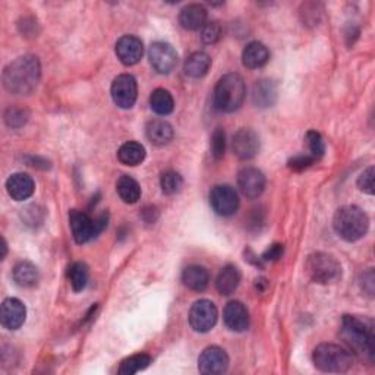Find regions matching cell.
Returning a JSON list of instances; mask_svg holds the SVG:
<instances>
[{
  "label": "cell",
  "instance_id": "cell-30",
  "mask_svg": "<svg viewBox=\"0 0 375 375\" xmlns=\"http://www.w3.org/2000/svg\"><path fill=\"white\" fill-rule=\"evenodd\" d=\"M89 267L84 263H72L66 271V277L72 286V289L75 292H81L85 289L86 283H89Z\"/></svg>",
  "mask_w": 375,
  "mask_h": 375
},
{
  "label": "cell",
  "instance_id": "cell-41",
  "mask_svg": "<svg viewBox=\"0 0 375 375\" xmlns=\"http://www.w3.org/2000/svg\"><path fill=\"white\" fill-rule=\"evenodd\" d=\"M6 251H8V245H6V240H5V239H2V255H0V257H2V259L5 258Z\"/></svg>",
  "mask_w": 375,
  "mask_h": 375
},
{
  "label": "cell",
  "instance_id": "cell-7",
  "mask_svg": "<svg viewBox=\"0 0 375 375\" xmlns=\"http://www.w3.org/2000/svg\"><path fill=\"white\" fill-rule=\"evenodd\" d=\"M211 208L223 217H229L239 208V197L230 185H215L210 192Z\"/></svg>",
  "mask_w": 375,
  "mask_h": 375
},
{
  "label": "cell",
  "instance_id": "cell-13",
  "mask_svg": "<svg viewBox=\"0 0 375 375\" xmlns=\"http://www.w3.org/2000/svg\"><path fill=\"white\" fill-rule=\"evenodd\" d=\"M238 186L245 197L255 199L266 190L264 173L255 167H245L238 173Z\"/></svg>",
  "mask_w": 375,
  "mask_h": 375
},
{
  "label": "cell",
  "instance_id": "cell-2",
  "mask_svg": "<svg viewBox=\"0 0 375 375\" xmlns=\"http://www.w3.org/2000/svg\"><path fill=\"white\" fill-rule=\"evenodd\" d=\"M41 65L36 56L25 54L10 62L3 70L5 89L15 95L31 94L40 82Z\"/></svg>",
  "mask_w": 375,
  "mask_h": 375
},
{
  "label": "cell",
  "instance_id": "cell-8",
  "mask_svg": "<svg viewBox=\"0 0 375 375\" xmlns=\"http://www.w3.org/2000/svg\"><path fill=\"white\" fill-rule=\"evenodd\" d=\"M217 308L208 299L197 300L190 311V324L198 333H208L217 323Z\"/></svg>",
  "mask_w": 375,
  "mask_h": 375
},
{
  "label": "cell",
  "instance_id": "cell-20",
  "mask_svg": "<svg viewBox=\"0 0 375 375\" xmlns=\"http://www.w3.org/2000/svg\"><path fill=\"white\" fill-rule=\"evenodd\" d=\"M277 100V85L271 79H259L252 86V103L259 107L266 109L271 107Z\"/></svg>",
  "mask_w": 375,
  "mask_h": 375
},
{
  "label": "cell",
  "instance_id": "cell-14",
  "mask_svg": "<svg viewBox=\"0 0 375 375\" xmlns=\"http://www.w3.org/2000/svg\"><path fill=\"white\" fill-rule=\"evenodd\" d=\"M232 148L235 155L239 157L240 160H250L259 151V138L252 129H239L234 135Z\"/></svg>",
  "mask_w": 375,
  "mask_h": 375
},
{
  "label": "cell",
  "instance_id": "cell-40",
  "mask_svg": "<svg viewBox=\"0 0 375 375\" xmlns=\"http://www.w3.org/2000/svg\"><path fill=\"white\" fill-rule=\"evenodd\" d=\"M158 217V213L154 207H147V208H144L142 211V219L146 220L147 223H154Z\"/></svg>",
  "mask_w": 375,
  "mask_h": 375
},
{
  "label": "cell",
  "instance_id": "cell-9",
  "mask_svg": "<svg viewBox=\"0 0 375 375\" xmlns=\"http://www.w3.org/2000/svg\"><path fill=\"white\" fill-rule=\"evenodd\" d=\"M110 93L114 105L118 107L131 109L135 105L138 97L137 79L129 74H122L118 78H114Z\"/></svg>",
  "mask_w": 375,
  "mask_h": 375
},
{
  "label": "cell",
  "instance_id": "cell-26",
  "mask_svg": "<svg viewBox=\"0 0 375 375\" xmlns=\"http://www.w3.org/2000/svg\"><path fill=\"white\" fill-rule=\"evenodd\" d=\"M13 280L21 287H34L40 280L38 268L30 261H21L13 268Z\"/></svg>",
  "mask_w": 375,
  "mask_h": 375
},
{
  "label": "cell",
  "instance_id": "cell-32",
  "mask_svg": "<svg viewBox=\"0 0 375 375\" xmlns=\"http://www.w3.org/2000/svg\"><path fill=\"white\" fill-rule=\"evenodd\" d=\"M160 186H162V191L166 195H175L182 190L183 179L178 171L167 170L160 178Z\"/></svg>",
  "mask_w": 375,
  "mask_h": 375
},
{
  "label": "cell",
  "instance_id": "cell-29",
  "mask_svg": "<svg viewBox=\"0 0 375 375\" xmlns=\"http://www.w3.org/2000/svg\"><path fill=\"white\" fill-rule=\"evenodd\" d=\"M150 106L154 113L160 114V116H167L175 109V102H173V97L167 90L157 89L150 97Z\"/></svg>",
  "mask_w": 375,
  "mask_h": 375
},
{
  "label": "cell",
  "instance_id": "cell-22",
  "mask_svg": "<svg viewBox=\"0 0 375 375\" xmlns=\"http://www.w3.org/2000/svg\"><path fill=\"white\" fill-rule=\"evenodd\" d=\"M146 134L150 142H153L154 146H167V144L173 139V128L171 125L164 121V119H153L147 123Z\"/></svg>",
  "mask_w": 375,
  "mask_h": 375
},
{
  "label": "cell",
  "instance_id": "cell-16",
  "mask_svg": "<svg viewBox=\"0 0 375 375\" xmlns=\"http://www.w3.org/2000/svg\"><path fill=\"white\" fill-rule=\"evenodd\" d=\"M116 54L118 59L126 65L132 66L137 65L144 54L142 41L135 36H123L116 43Z\"/></svg>",
  "mask_w": 375,
  "mask_h": 375
},
{
  "label": "cell",
  "instance_id": "cell-34",
  "mask_svg": "<svg viewBox=\"0 0 375 375\" xmlns=\"http://www.w3.org/2000/svg\"><path fill=\"white\" fill-rule=\"evenodd\" d=\"M30 113L22 107H9L5 113V122L9 128H21L28 122Z\"/></svg>",
  "mask_w": 375,
  "mask_h": 375
},
{
  "label": "cell",
  "instance_id": "cell-1",
  "mask_svg": "<svg viewBox=\"0 0 375 375\" xmlns=\"http://www.w3.org/2000/svg\"><path fill=\"white\" fill-rule=\"evenodd\" d=\"M340 337L352 355L371 364L375 356L374 321L359 315H344L340 326Z\"/></svg>",
  "mask_w": 375,
  "mask_h": 375
},
{
  "label": "cell",
  "instance_id": "cell-35",
  "mask_svg": "<svg viewBox=\"0 0 375 375\" xmlns=\"http://www.w3.org/2000/svg\"><path fill=\"white\" fill-rule=\"evenodd\" d=\"M211 155L214 157V160H222L224 153H226V134L222 128H217L211 135Z\"/></svg>",
  "mask_w": 375,
  "mask_h": 375
},
{
  "label": "cell",
  "instance_id": "cell-21",
  "mask_svg": "<svg viewBox=\"0 0 375 375\" xmlns=\"http://www.w3.org/2000/svg\"><path fill=\"white\" fill-rule=\"evenodd\" d=\"M268 61H270V52L263 43L252 41L243 49L242 62L243 66H247L248 69L263 68L264 65H267Z\"/></svg>",
  "mask_w": 375,
  "mask_h": 375
},
{
  "label": "cell",
  "instance_id": "cell-39",
  "mask_svg": "<svg viewBox=\"0 0 375 375\" xmlns=\"http://www.w3.org/2000/svg\"><path fill=\"white\" fill-rule=\"evenodd\" d=\"M282 255H283V245H280V243H273L271 247L263 254L261 261H266V263L277 261L279 258H282Z\"/></svg>",
  "mask_w": 375,
  "mask_h": 375
},
{
  "label": "cell",
  "instance_id": "cell-37",
  "mask_svg": "<svg viewBox=\"0 0 375 375\" xmlns=\"http://www.w3.org/2000/svg\"><path fill=\"white\" fill-rule=\"evenodd\" d=\"M374 167H368L367 170H364L362 173H360V176L358 178V188L362 192L368 194V195H374L375 192V188H374Z\"/></svg>",
  "mask_w": 375,
  "mask_h": 375
},
{
  "label": "cell",
  "instance_id": "cell-11",
  "mask_svg": "<svg viewBox=\"0 0 375 375\" xmlns=\"http://www.w3.org/2000/svg\"><path fill=\"white\" fill-rule=\"evenodd\" d=\"M227 368L229 356L219 346H210L198 358V369L204 375H219L226 372Z\"/></svg>",
  "mask_w": 375,
  "mask_h": 375
},
{
  "label": "cell",
  "instance_id": "cell-18",
  "mask_svg": "<svg viewBox=\"0 0 375 375\" xmlns=\"http://www.w3.org/2000/svg\"><path fill=\"white\" fill-rule=\"evenodd\" d=\"M6 191L12 199L24 201L33 197L36 191V183L26 173H13L6 181Z\"/></svg>",
  "mask_w": 375,
  "mask_h": 375
},
{
  "label": "cell",
  "instance_id": "cell-25",
  "mask_svg": "<svg viewBox=\"0 0 375 375\" xmlns=\"http://www.w3.org/2000/svg\"><path fill=\"white\" fill-rule=\"evenodd\" d=\"M211 57L204 52H195L185 62V74L191 78H203L208 74Z\"/></svg>",
  "mask_w": 375,
  "mask_h": 375
},
{
  "label": "cell",
  "instance_id": "cell-23",
  "mask_svg": "<svg viewBox=\"0 0 375 375\" xmlns=\"http://www.w3.org/2000/svg\"><path fill=\"white\" fill-rule=\"evenodd\" d=\"M182 280L188 289H191L194 292H203L208 286L210 274L204 267L190 266L183 270Z\"/></svg>",
  "mask_w": 375,
  "mask_h": 375
},
{
  "label": "cell",
  "instance_id": "cell-5",
  "mask_svg": "<svg viewBox=\"0 0 375 375\" xmlns=\"http://www.w3.org/2000/svg\"><path fill=\"white\" fill-rule=\"evenodd\" d=\"M312 360L315 367L323 372H346L353 365L352 353L335 343H321L312 352Z\"/></svg>",
  "mask_w": 375,
  "mask_h": 375
},
{
  "label": "cell",
  "instance_id": "cell-17",
  "mask_svg": "<svg viewBox=\"0 0 375 375\" xmlns=\"http://www.w3.org/2000/svg\"><path fill=\"white\" fill-rule=\"evenodd\" d=\"M223 320L229 330L242 333L250 327V312L242 302L232 300L229 302L223 312Z\"/></svg>",
  "mask_w": 375,
  "mask_h": 375
},
{
  "label": "cell",
  "instance_id": "cell-10",
  "mask_svg": "<svg viewBox=\"0 0 375 375\" xmlns=\"http://www.w3.org/2000/svg\"><path fill=\"white\" fill-rule=\"evenodd\" d=\"M150 63L158 74L167 75L178 65V53L167 43L155 41L148 50Z\"/></svg>",
  "mask_w": 375,
  "mask_h": 375
},
{
  "label": "cell",
  "instance_id": "cell-4",
  "mask_svg": "<svg viewBox=\"0 0 375 375\" xmlns=\"http://www.w3.org/2000/svg\"><path fill=\"white\" fill-rule=\"evenodd\" d=\"M333 227L343 240L356 242L367 235L369 219L362 208L356 206H344L336 211Z\"/></svg>",
  "mask_w": 375,
  "mask_h": 375
},
{
  "label": "cell",
  "instance_id": "cell-15",
  "mask_svg": "<svg viewBox=\"0 0 375 375\" xmlns=\"http://www.w3.org/2000/svg\"><path fill=\"white\" fill-rule=\"evenodd\" d=\"M26 308L17 298H8L0 308V321L8 330H18L25 323Z\"/></svg>",
  "mask_w": 375,
  "mask_h": 375
},
{
  "label": "cell",
  "instance_id": "cell-38",
  "mask_svg": "<svg viewBox=\"0 0 375 375\" xmlns=\"http://www.w3.org/2000/svg\"><path fill=\"white\" fill-rule=\"evenodd\" d=\"M315 162V158L309 154H299V155H295L292 157L289 162H287V166H289V169L295 170V171H300V170H305L308 169L309 166H312Z\"/></svg>",
  "mask_w": 375,
  "mask_h": 375
},
{
  "label": "cell",
  "instance_id": "cell-31",
  "mask_svg": "<svg viewBox=\"0 0 375 375\" xmlns=\"http://www.w3.org/2000/svg\"><path fill=\"white\" fill-rule=\"evenodd\" d=\"M151 364V356L147 353H137L123 359L118 372L121 375H132L139 371H144Z\"/></svg>",
  "mask_w": 375,
  "mask_h": 375
},
{
  "label": "cell",
  "instance_id": "cell-27",
  "mask_svg": "<svg viewBox=\"0 0 375 375\" xmlns=\"http://www.w3.org/2000/svg\"><path fill=\"white\" fill-rule=\"evenodd\" d=\"M118 158L125 166H138L146 158V148L135 141L125 142L118 151Z\"/></svg>",
  "mask_w": 375,
  "mask_h": 375
},
{
  "label": "cell",
  "instance_id": "cell-33",
  "mask_svg": "<svg viewBox=\"0 0 375 375\" xmlns=\"http://www.w3.org/2000/svg\"><path fill=\"white\" fill-rule=\"evenodd\" d=\"M307 146L309 150V155H312L315 160H319L326 153V144L324 139L321 137V134H319L316 131H309L305 137Z\"/></svg>",
  "mask_w": 375,
  "mask_h": 375
},
{
  "label": "cell",
  "instance_id": "cell-19",
  "mask_svg": "<svg viewBox=\"0 0 375 375\" xmlns=\"http://www.w3.org/2000/svg\"><path fill=\"white\" fill-rule=\"evenodd\" d=\"M179 24L188 31H198L207 24V9L199 3L185 6L179 13Z\"/></svg>",
  "mask_w": 375,
  "mask_h": 375
},
{
  "label": "cell",
  "instance_id": "cell-3",
  "mask_svg": "<svg viewBox=\"0 0 375 375\" xmlns=\"http://www.w3.org/2000/svg\"><path fill=\"white\" fill-rule=\"evenodd\" d=\"M247 97V85L239 74H226L214 89V107L223 113L236 112Z\"/></svg>",
  "mask_w": 375,
  "mask_h": 375
},
{
  "label": "cell",
  "instance_id": "cell-6",
  "mask_svg": "<svg viewBox=\"0 0 375 375\" xmlns=\"http://www.w3.org/2000/svg\"><path fill=\"white\" fill-rule=\"evenodd\" d=\"M305 271L308 277L320 284L335 283L342 276V266L337 259L326 252H314L308 257Z\"/></svg>",
  "mask_w": 375,
  "mask_h": 375
},
{
  "label": "cell",
  "instance_id": "cell-36",
  "mask_svg": "<svg viewBox=\"0 0 375 375\" xmlns=\"http://www.w3.org/2000/svg\"><path fill=\"white\" fill-rule=\"evenodd\" d=\"M222 37V26L219 22H207L203 28H201V38L206 45H214Z\"/></svg>",
  "mask_w": 375,
  "mask_h": 375
},
{
  "label": "cell",
  "instance_id": "cell-12",
  "mask_svg": "<svg viewBox=\"0 0 375 375\" xmlns=\"http://www.w3.org/2000/svg\"><path fill=\"white\" fill-rule=\"evenodd\" d=\"M69 224L72 230V236H74L75 242L79 245L86 243L98 235L95 220H93L90 215L84 211L70 210Z\"/></svg>",
  "mask_w": 375,
  "mask_h": 375
},
{
  "label": "cell",
  "instance_id": "cell-28",
  "mask_svg": "<svg viewBox=\"0 0 375 375\" xmlns=\"http://www.w3.org/2000/svg\"><path fill=\"white\" fill-rule=\"evenodd\" d=\"M116 191H118L121 199L126 204H135L141 198V188H139L138 182L128 175H123L118 179Z\"/></svg>",
  "mask_w": 375,
  "mask_h": 375
},
{
  "label": "cell",
  "instance_id": "cell-24",
  "mask_svg": "<svg viewBox=\"0 0 375 375\" xmlns=\"http://www.w3.org/2000/svg\"><path fill=\"white\" fill-rule=\"evenodd\" d=\"M240 283V271L235 266H226L219 273L217 280H215V287H217L219 293L229 296L232 295Z\"/></svg>",
  "mask_w": 375,
  "mask_h": 375
}]
</instances>
